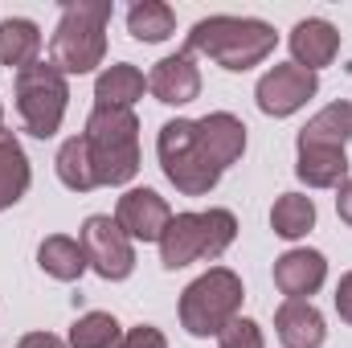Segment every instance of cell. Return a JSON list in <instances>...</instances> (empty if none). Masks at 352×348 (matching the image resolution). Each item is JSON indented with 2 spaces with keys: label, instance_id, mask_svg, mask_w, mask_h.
I'll list each match as a JSON object with an SVG mask.
<instances>
[{
  "label": "cell",
  "instance_id": "obj_1",
  "mask_svg": "<svg viewBox=\"0 0 352 348\" xmlns=\"http://www.w3.org/2000/svg\"><path fill=\"white\" fill-rule=\"evenodd\" d=\"M274 41H278V33L266 21H254V17H205V21H197L188 29L184 54L188 58L205 54L221 70L246 74V70H254L258 62H266L274 54Z\"/></svg>",
  "mask_w": 352,
  "mask_h": 348
},
{
  "label": "cell",
  "instance_id": "obj_2",
  "mask_svg": "<svg viewBox=\"0 0 352 348\" xmlns=\"http://www.w3.org/2000/svg\"><path fill=\"white\" fill-rule=\"evenodd\" d=\"M111 0H66L62 21L50 37V62L62 74H90L107 58Z\"/></svg>",
  "mask_w": 352,
  "mask_h": 348
},
{
  "label": "cell",
  "instance_id": "obj_3",
  "mask_svg": "<svg viewBox=\"0 0 352 348\" xmlns=\"http://www.w3.org/2000/svg\"><path fill=\"white\" fill-rule=\"evenodd\" d=\"M82 140L90 152L94 184H127L140 173V119H135V111L94 107Z\"/></svg>",
  "mask_w": 352,
  "mask_h": 348
},
{
  "label": "cell",
  "instance_id": "obj_4",
  "mask_svg": "<svg viewBox=\"0 0 352 348\" xmlns=\"http://www.w3.org/2000/svg\"><path fill=\"white\" fill-rule=\"evenodd\" d=\"M234 238H238V217L230 209L173 213L160 238V262L164 270H180L188 262H213L234 246Z\"/></svg>",
  "mask_w": 352,
  "mask_h": 348
},
{
  "label": "cell",
  "instance_id": "obj_5",
  "mask_svg": "<svg viewBox=\"0 0 352 348\" xmlns=\"http://www.w3.org/2000/svg\"><path fill=\"white\" fill-rule=\"evenodd\" d=\"M246 291L230 266H209L180 291V328L188 336H217L230 320H238Z\"/></svg>",
  "mask_w": 352,
  "mask_h": 348
},
{
  "label": "cell",
  "instance_id": "obj_6",
  "mask_svg": "<svg viewBox=\"0 0 352 348\" xmlns=\"http://www.w3.org/2000/svg\"><path fill=\"white\" fill-rule=\"evenodd\" d=\"M156 156H160L164 176L173 180L176 193H184V197H205L221 180V168L205 156V148L197 140V119H173V123H164L160 135H156Z\"/></svg>",
  "mask_w": 352,
  "mask_h": 348
},
{
  "label": "cell",
  "instance_id": "obj_7",
  "mask_svg": "<svg viewBox=\"0 0 352 348\" xmlns=\"http://www.w3.org/2000/svg\"><path fill=\"white\" fill-rule=\"evenodd\" d=\"M12 94H16V111H21V123L29 135H37V140L58 135L66 107H70V83L54 62H33V66L16 70Z\"/></svg>",
  "mask_w": 352,
  "mask_h": 348
},
{
  "label": "cell",
  "instance_id": "obj_8",
  "mask_svg": "<svg viewBox=\"0 0 352 348\" xmlns=\"http://www.w3.org/2000/svg\"><path fill=\"white\" fill-rule=\"evenodd\" d=\"M78 242H82V254H87V266L107 279V283H123L131 270H135V246L131 238L123 234V226L107 213H94L82 221L78 230Z\"/></svg>",
  "mask_w": 352,
  "mask_h": 348
},
{
  "label": "cell",
  "instance_id": "obj_9",
  "mask_svg": "<svg viewBox=\"0 0 352 348\" xmlns=\"http://www.w3.org/2000/svg\"><path fill=\"white\" fill-rule=\"evenodd\" d=\"M316 90H320V78L311 70H303L295 62H283V66H270L258 78L254 98H258L263 115L283 119V115H295L299 107H307V98H316Z\"/></svg>",
  "mask_w": 352,
  "mask_h": 348
},
{
  "label": "cell",
  "instance_id": "obj_10",
  "mask_svg": "<svg viewBox=\"0 0 352 348\" xmlns=\"http://www.w3.org/2000/svg\"><path fill=\"white\" fill-rule=\"evenodd\" d=\"M115 221L131 242H160L173 221V209L156 188H127L115 205Z\"/></svg>",
  "mask_w": 352,
  "mask_h": 348
},
{
  "label": "cell",
  "instance_id": "obj_11",
  "mask_svg": "<svg viewBox=\"0 0 352 348\" xmlns=\"http://www.w3.org/2000/svg\"><path fill=\"white\" fill-rule=\"evenodd\" d=\"M197 140H201L205 156L226 173V168L238 164L242 152H246V123H242L238 115H230V111H213V115L197 119Z\"/></svg>",
  "mask_w": 352,
  "mask_h": 348
},
{
  "label": "cell",
  "instance_id": "obj_12",
  "mask_svg": "<svg viewBox=\"0 0 352 348\" xmlns=\"http://www.w3.org/2000/svg\"><path fill=\"white\" fill-rule=\"evenodd\" d=\"M328 279V259L320 250H287L283 259H274V287L287 299H307L324 287Z\"/></svg>",
  "mask_w": 352,
  "mask_h": 348
},
{
  "label": "cell",
  "instance_id": "obj_13",
  "mask_svg": "<svg viewBox=\"0 0 352 348\" xmlns=\"http://www.w3.org/2000/svg\"><path fill=\"white\" fill-rule=\"evenodd\" d=\"M148 90L164 102V107H184L201 94V70L192 66V58L180 50L173 58H160L148 74Z\"/></svg>",
  "mask_w": 352,
  "mask_h": 348
},
{
  "label": "cell",
  "instance_id": "obj_14",
  "mask_svg": "<svg viewBox=\"0 0 352 348\" xmlns=\"http://www.w3.org/2000/svg\"><path fill=\"white\" fill-rule=\"evenodd\" d=\"M274 336L283 348H320L328 328L311 299H283V307L274 312Z\"/></svg>",
  "mask_w": 352,
  "mask_h": 348
},
{
  "label": "cell",
  "instance_id": "obj_15",
  "mask_svg": "<svg viewBox=\"0 0 352 348\" xmlns=\"http://www.w3.org/2000/svg\"><path fill=\"white\" fill-rule=\"evenodd\" d=\"M291 54H295V66H303V70L316 74L320 66H328V62L340 54V33H336V25L324 21V17L299 21V25L291 29Z\"/></svg>",
  "mask_w": 352,
  "mask_h": 348
},
{
  "label": "cell",
  "instance_id": "obj_16",
  "mask_svg": "<svg viewBox=\"0 0 352 348\" xmlns=\"http://www.w3.org/2000/svg\"><path fill=\"white\" fill-rule=\"evenodd\" d=\"M299 160H295V176L307 188H336L349 180V156L344 148H311V144H295Z\"/></svg>",
  "mask_w": 352,
  "mask_h": 348
},
{
  "label": "cell",
  "instance_id": "obj_17",
  "mask_svg": "<svg viewBox=\"0 0 352 348\" xmlns=\"http://www.w3.org/2000/svg\"><path fill=\"white\" fill-rule=\"evenodd\" d=\"M148 90V78L131 66V62H115L98 74L94 83V107H115V111H131Z\"/></svg>",
  "mask_w": 352,
  "mask_h": 348
},
{
  "label": "cell",
  "instance_id": "obj_18",
  "mask_svg": "<svg viewBox=\"0 0 352 348\" xmlns=\"http://www.w3.org/2000/svg\"><path fill=\"white\" fill-rule=\"evenodd\" d=\"M29 180H33V173H29V156H25L21 140L8 127H0V213L12 209L29 193Z\"/></svg>",
  "mask_w": 352,
  "mask_h": 348
},
{
  "label": "cell",
  "instance_id": "obj_19",
  "mask_svg": "<svg viewBox=\"0 0 352 348\" xmlns=\"http://www.w3.org/2000/svg\"><path fill=\"white\" fill-rule=\"evenodd\" d=\"M352 140V102H328L324 111H316L307 119V127L299 131V144L311 148H344Z\"/></svg>",
  "mask_w": 352,
  "mask_h": 348
},
{
  "label": "cell",
  "instance_id": "obj_20",
  "mask_svg": "<svg viewBox=\"0 0 352 348\" xmlns=\"http://www.w3.org/2000/svg\"><path fill=\"white\" fill-rule=\"evenodd\" d=\"M41 54V29L25 17H4L0 21V66L25 70Z\"/></svg>",
  "mask_w": 352,
  "mask_h": 348
},
{
  "label": "cell",
  "instance_id": "obj_21",
  "mask_svg": "<svg viewBox=\"0 0 352 348\" xmlns=\"http://www.w3.org/2000/svg\"><path fill=\"white\" fill-rule=\"evenodd\" d=\"M37 266H41L50 279H58V283L82 279V270H87L82 242H74V238H66V234H50V238L37 246Z\"/></svg>",
  "mask_w": 352,
  "mask_h": 348
},
{
  "label": "cell",
  "instance_id": "obj_22",
  "mask_svg": "<svg viewBox=\"0 0 352 348\" xmlns=\"http://www.w3.org/2000/svg\"><path fill=\"white\" fill-rule=\"evenodd\" d=\"M127 33L135 41H148V45L168 41L176 33V12L164 0H140V4L127 8Z\"/></svg>",
  "mask_w": 352,
  "mask_h": 348
},
{
  "label": "cell",
  "instance_id": "obj_23",
  "mask_svg": "<svg viewBox=\"0 0 352 348\" xmlns=\"http://www.w3.org/2000/svg\"><path fill=\"white\" fill-rule=\"evenodd\" d=\"M311 226H316V201H311V197H303V193H283V197L274 201V209H270V230H274L278 238L295 242V238L311 234Z\"/></svg>",
  "mask_w": 352,
  "mask_h": 348
},
{
  "label": "cell",
  "instance_id": "obj_24",
  "mask_svg": "<svg viewBox=\"0 0 352 348\" xmlns=\"http://www.w3.org/2000/svg\"><path fill=\"white\" fill-rule=\"evenodd\" d=\"M54 168H58V180H62L70 193H90V188H98V184H94V168H90V152H87V140H82V135H70V140L58 148Z\"/></svg>",
  "mask_w": 352,
  "mask_h": 348
},
{
  "label": "cell",
  "instance_id": "obj_25",
  "mask_svg": "<svg viewBox=\"0 0 352 348\" xmlns=\"http://www.w3.org/2000/svg\"><path fill=\"white\" fill-rule=\"evenodd\" d=\"M119 340H123V328H119V320L111 312H87V316L74 320L66 345L70 348H115Z\"/></svg>",
  "mask_w": 352,
  "mask_h": 348
},
{
  "label": "cell",
  "instance_id": "obj_26",
  "mask_svg": "<svg viewBox=\"0 0 352 348\" xmlns=\"http://www.w3.org/2000/svg\"><path fill=\"white\" fill-rule=\"evenodd\" d=\"M217 345L221 348H266V340H263V328H258L254 320L238 316V320H230V324L217 332Z\"/></svg>",
  "mask_w": 352,
  "mask_h": 348
},
{
  "label": "cell",
  "instance_id": "obj_27",
  "mask_svg": "<svg viewBox=\"0 0 352 348\" xmlns=\"http://www.w3.org/2000/svg\"><path fill=\"white\" fill-rule=\"evenodd\" d=\"M115 348H168V340H164V332H160V328L140 324V328H127V332H123V340H119Z\"/></svg>",
  "mask_w": 352,
  "mask_h": 348
},
{
  "label": "cell",
  "instance_id": "obj_28",
  "mask_svg": "<svg viewBox=\"0 0 352 348\" xmlns=\"http://www.w3.org/2000/svg\"><path fill=\"white\" fill-rule=\"evenodd\" d=\"M336 312H340V320L352 328V270L340 274V283H336Z\"/></svg>",
  "mask_w": 352,
  "mask_h": 348
},
{
  "label": "cell",
  "instance_id": "obj_29",
  "mask_svg": "<svg viewBox=\"0 0 352 348\" xmlns=\"http://www.w3.org/2000/svg\"><path fill=\"white\" fill-rule=\"evenodd\" d=\"M16 348H70V345L58 340L54 332H29V336H21V345Z\"/></svg>",
  "mask_w": 352,
  "mask_h": 348
},
{
  "label": "cell",
  "instance_id": "obj_30",
  "mask_svg": "<svg viewBox=\"0 0 352 348\" xmlns=\"http://www.w3.org/2000/svg\"><path fill=\"white\" fill-rule=\"evenodd\" d=\"M336 213H340V221L352 226V176L340 184V197H336Z\"/></svg>",
  "mask_w": 352,
  "mask_h": 348
},
{
  "label": "cell",
  "instance_id": "obj_31",
  "mask_svg": "<svg viewBox=\"0 0 352 348\" xmlns=\"http://www.w3.org/2000/svg\"><path fill=\"white\" fill-rule=\"evenodd\" d=\"M0 123H4V102H0Z\"/></svg>",
  "mask_w": 352,
  "mask_h": 348
}]
</instances>
